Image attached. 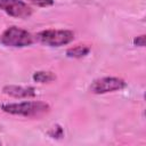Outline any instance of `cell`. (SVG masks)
Returning a JSON list of instances; mask_svg holds the SVG:
<instances>
[{
	"instance_id": "obj_2",
	"label": "cell",
	"mask_w": 146,
	"mask_h": 146,
	"mask_svg": "<svg viewBox=\"0 0 146 146\" xmlns=\"http://www.w3.org/2000/svg\"><path fill=\"white\" fill-rule=\"evenodd\" d=\"M0 42L7 47L22 48V47H27L32 44L33 36L26 30H23L16 26H10L7 30H5L0 35Z\"/></svg>"
},
{
	"instance_id": "obj_1",
	"label": "cell",
	"mask_w": 146,
	"mask_h": 146,
	"mask_svg": "<svg viewBox=\"0 0 146 146\" xmlns=\"http://www.w3.org/2000/svg\"><path fill=\"white\" fill-rule=\"evenodd\" d=\"M1 110L6 113L26 117H39L44 115L50 111V106L41 100L33 102H22V103H10L3 104Z\"/></svg>"
},
{
	"instance_id": "obj_7",
	"label": "cell",
	"mask_w": 146,
	"mask_h": 146,
	"mask_svg": "<svg viewBox=\"0 0 146 146\" xmlns=\"http://www.w3.org/2000/svg\"><path fill=\"white\" fill-rule=\"evenodd\" d=\"M90 51V48L84 44H78L75 47H71L66 50V56L71 58H82L87 56Z\"/></svg>"
},
{
	"instance_id": "obj_6",
	"label": "cell",
	"mask_w": 146,
	"mask_h": 146,
	"mask_svg": "<svg viewBox=\"0 0 146 146\" xmlns=\"http://www.w3.org/2000/svg\"><path fill=\"white\" fill-rule=\"evenodd\" d=\"M3 94L13 97V98H31L36 95L35 89L33 87H23V86H6L2 89Z\"/></svg>"
},
{
	"instance_id": "obj_4",
	"label": "cell",
	"mask_w": 146,
	"mask_h": 146,
	"mask_svg": "<svg viewBox=\"0 0 146 146\" xmlns=\"http://www.w3.org/2000/svg\"><path fill=\"white\" fill-rule=\"evenodd\" d=\"M125 86H127V83L123 79L115 78V76H105V78L95 80L90 84L89 90L92 94L102 95V94L122 90L123 88H125Z\"/></svg>"
},
{
	"instance_id": "obj_9",
	"label": "cell",
	"mask_w": 146,
	"mask_h": 146,
	"mask_svg": "<svg viewBox=\"0 0 146 146\" xmlns=\"http://www.w3.org/2000/svg\"><path fill=\"white\" fill-rule=\"evenodd\" d=\"M63 135H64V131L60 125H55L49 131V136L52 138H60V137H63Z\"/></svg>"
},
{
	"instance_id": "obj_11",
	"label": "cell",
	"mask_w": 146,
	"mask_h": 146,
	"mask_svg": "<svg viewBox=\"0 0 146 146\" xmlns=\"http://www.w3.org/2000/svg\"><path fill=\"white\" fill-rule=\"evenodd\" d=\"M133 44L135 46H139V47H144L145 46V35H139L137 38L133 39Z\"/></svg>"
},
{
	"instance_id": "obj_8",
	"label": "cell",
	"mask_w": 146,
	"mask_h": 146,
	"mask_svg": "<svg viewBox=\"0 0 146 146\" xmlns=\"http://www.w3.org/2000/svg\"><path fill=\"white\" fill-rule=\"evenodd\" d=\"M56 79L55 73L50 71H38L33 74V80L39 83H48Z\"/></svg>"
},
{
	"instance_id": "obj_5",
	"label": "cell",
	"mask_w": 146,
	"mask_h": 146,
	"mask_svg": "<svg viewBox=\"0 0 146 146\" xmlns=\"http://www.w3.org/2000/svg\"><path fill=\"white\" fill-rule=\"evenodd\" d=\"M0 10L16 18H27L32 15V8L22 0H0Z\"/></svg>"
},
{
	"instance_id": "obj_3",
	"label": "cell",
	"mask_w": 146,
	"mask_h": 146,
	"mask_svg": "<svg viewBox=\"0 0 146 146\" xmlns=\"http://www.w3.org/2000/svg\"><path fill=\"white\" fill-rule=\"evenodd\" d=\"M74 33L70 30H43L36 34V40L50 47H60L72 42Z\"/></svg>"
},
{
	"instance_id": "obj_10",
	"label": "cell",
	"mask_w": 146,
	"mask_h": 146,
	"mask_svg": "<svg viewBox=\"0 0 146 146\" xmlns=\"http://www.w3.org/2000/svg\"><path fill=\"white\" fill-rule=\"evenodd\" d=\"M27 1L38 7H50L54 5V0H27Z\"/></svg>"
}]
</instances>
